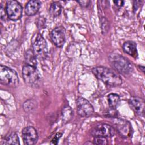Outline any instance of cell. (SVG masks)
<instances>
[{"instance_id":"6da1fadb","label":"cell","mask_w":145,"mask_h":145,"mask_svg":"<svg viewBox=\"0 0 145 145\" xmlns=\"http://www.w3.org/2000/svg\"><path fill=\"white\" fill-rule=\"evenodd\" d=\"M93 74L97 79L110 86H119L122 83L121 76L113 70L104 66H97L92 69Z\"/></svg>"},{"instance_id":"603a6c76","label":"cell","mask_w":145,"mask_h":145,"mask_svg":"<svg viewBox=\"0 0 145 145\" xmlns=\"http://www.w3.org/2000/svg\"><path fill=\"white\" fill-rule=\"evenodd\" d=\"M124 2H125L123 1H113V3H114V4L118 7L122 6L124 4Z\"/></svg>"},{"instance_id":"30bf717a","label":"cell","mask_w":145,"mask_h":145,"mask_svg":"<svg viewBox=\"0 0 145 145\" xmlns=\"http://www.w3.org/2000/svg\"><path fill=\"white\" fill-rule=\"evenodd\" d=\"M24 143L26 145L35 144L38 139V134L36 129L33 126L24 127L22 133Z\"/></svg>"},{"instance_id":"ba28073f","label":"cell","mask_w":145,"mask_h":145,"mask_svg":"<svg viewBox=\"0 0 145 145\" xmlns=\"http://www.w3.org/2000/svg\"><path fill=\"white\" fill-rule=\"evenodd\" d=\"M114 128L110 125L106 123H100L95 126L91 130V134L95 137H104L110 138L114 135Z\"/></svg>"},{"instance_id":"5bb4252c","label":"cell","mask_w":145,"mask_h":145,"mask_svg":"<svg viewBox=\"0 0 145 145\" xmlns=\"http://www.w3.org/2000/svg\"><path fill=\"white\" fill-rule=\"evenodd\" d=\"M122 48L126 53L130 56L135 57L137 55V45L132 41H128L124 42L122 45Z\"/></svg>"},{"instance_id":"7402d4cb","label":"cell","mask_w":145,"mask_h":145,"mask_svg":"<svg viewBox=\"0 0 145 145\" xmlns=\"http://www.w3.org/2000/svg\"><path fill=\"white\" fill-rule=\"evenodd\" d=\"M78 3H79L80 6L82 7H87L89 5L90 1H77Z\"/></svg>"},{"instance_id":"7c38bea8","label":"cell","mask_w":145,"mask_h":145,"mask_svg":"<svg viewBox=\"0 0 145 145\" xmlns=\"http://www.w3.org/2000/svg\"><path fill=\"white\" fill-rule=\"evenodd\" d=\"M129 104L131 109L138 115L143 114L144 111V101L138 97H132L129 99Z\"/></svg>"},{"instance_id":"3957f363","label":"cell","mask_w":145,"mask_h":145,"mask_svg":"<svg viewBox=\"0 0 145 145\" xmlns=\"http://www.w3.org/2000/svg\"><path fill=\"white\" fill-rule=\"evenodd\" d=\"M1 83L11 87H16L19 84V78L16 72L6 66H0Z\"/></svg>"},{"instance_id":"9c48e42d","label":"cell","mask_w":145,"mask_h":145,"mask_svg":"<svg viewBox=\"0 0 145 145\" xmlns=\"http://www.w3.org/2000/svg\"><path fill=\"white\" fill-rule=\"evenodd\" d=\"M114 125L120 135L123 138H128L131 134V126L126 120L117 118L114 121Z\"/></svg>"},{"instance_id":"2e32d148","label":"cell","mask_w":145,"mask_h":145,"mask_svg":"<svg viewBox=\"0 0 145 145\" xmlns=\"http://www.w3.org/2000/svg\"><path fill=\"white\" fill-rule=\"evenodd\" d=\"M36 58L37 57L35 56L32 50L29 49L25 52L24 54V58L26 62V65L36 67L37 66Z\"/></svg>"},{"instance_id":"ffe728a7","label":"cell","mask_w":145,"mask_h":145,"mask_svg":"<svg viewBox=\"0 0 145 145\" xmlns=\"http://www.w3.org/2000/svg\"><path fill=\"white\" fill-rule=\"evenodd\" d=\"M62 136V133H58L56 134V135L54 136V137L53 138V139H52V140L50 142V144H57L59 139H60V138Z\"/></svg>"},{"instance_id":"5b68a950","label":"cell","mask_w":145,"mask_h":145,"mask_svg":"<svg viewBox=\"0 0 145 145\" xmlns=\"http://www.w3.org/2000/svg\"><path fill=\"white\" fill-rule=\"evenodd\" d=\"M22 76L25 83L30 86H36L40 81V76L36 67L25 65L22 68Z\"/></svg>"},{"instance_id":"d6986e66","label":"cell","mask_w":145,"mask_h":145,"mask_svg":"<svg viewBox=\"0 0 145 145\" xmlns=\"http://www.w3.org/2000/svg\"><path fill=\"white\" fill-rule=\"evenodd\" d=\"M93 141L94 144L97 145H106L108 144L106 138L104 137H95Z\"/></svg>"},{"instance_id":"277c9868","label":"cell","mask_w":145,"mask_h":145,"mask_svg":"<svg viewBox=\"0 0 145 145\" xmlns=\"http://www.w3.org/2000/svg\"><path fill=\"white\" fill-rule=\"evenodd\" d=\"M32 50L39 59L46 58L48 55L47 43L41 34H37L33 41Z\"/></svg>"},{"instance_id":"52a82bcc","label":"cell","mask_w":145,"mask_h":145,"mask_svg":"<svg viewBox=\"0 0 145 145\" xmlns=\"http://www.w3.org/2000/svg\"><path fill=\"white\" fill-rule=\"evenodd\" d=\"M76 110L80 116L88 117L93 114L94 108L87 99L79 97L76 100Z\"/></svg>"},{"instance_id":"ac0fdd59","label":"cell","mask_w":145,"mask_h":145,"mask_svg":"<svg viewBox=\"0 0 145 145\" xmlns=\"http://www.w3.org/2000/svg\"><path fill=\"white\" fill-rule=\"evenodd\" d=\"M62 6L58 2H54L51 3L49 7V13L53 17L59 16L62 12Z\"/></svg>"},{"instance_id":"4fadbf2b","label":"cell","mask_w":145,"mask_h":145,"mask_svg":"<svg viewBox=\"0 0 145 145\" xmlns=\"http://www.w3.org/2000/svg\"><path fill=\"white\" fill-rule=\"evenodd\" d=\"M41 3L39 0L28 1L25 7V12L28 16H33L37 14L41 7Z\"/></svg>"},{"instance_id":"7a4b0ae2","label":"cell","mask_w":145,"mask_h":145,"mask_svg":"<svg viewBox=\"0 0 145 145\" xmlns=\"http://www.w3.org/2000/svg\"><path fill=\"white\" fill-rule=\"evenodd\" d=\"M109 60L113 67L123 75H129L133 71V67L130 62L120 54H111L109 57Z\"/></svg>"},{"instance_id":"e0dca14e","label":"cell","mask_w":145,"mask_h":145,"mask_svg":"<svg viewBox=\"0 0 145 145\" xmlns=\"http://www.w3.org/2000/svg\"><path fill=\"white\" fill-rule=\"evenodd\" d=\"M108 100L110 108L113 109H116L120 104V97L116 93H112L109 94L108 96Z\"/></svg>"},{"instance_id":"8fae6325","label":"cell","mask_w":145,"mask_h":145,"mask_svg":"<svg viewBox=\"0 0 145 145\" xmlns=\"http://www.w3.org/2000/svg\"><path fill=\"white\" fill-rule=\"evenodd\" d=\"M50 38L57 47H62L65 42V29L61 26L54 28L50 33Z\"/></svg>"},{"instance_id":"44dd1931","label":"cell","mask_w":145,"mask_h":145,"mask_svg":"<svg viewBox=\"0 0 145 145\" xmlns=\"http://www.w3.org/2000/svg\"><path fill=\"white\" fill-rule=\"evenodd\" d=\"M5 11H6V10L4 9L3 5L1 4L0 6V12H1V18L2 19H5V15H6L5 14H6V12H5Z\"/></svg>"},{"instance_id":"9a60e30c","label":"cell","mask_w":145,"mask_h":145,"mask_svg":"<svg viewBox=\"0 0 145 145\" xmlns=\"http://www.w3.org/2000/svg\"><path fill=\"white\" fill-rule=\"evenodd\" d=\"M19 139L17 134L12 132L7 134L3 140V144H19Z\"/></svg>"},{"instance_id":"8992f818","label":"cell","mask_w":145,"mask_h":145,"mask_svg":"<svg viewBox=\"0 0 145 145\" xmlns=\"http://www.w3.org/2000/svg\"><path fill=\"white\" fill-rule=\"evenodd\" d=\"M6 12L8 18L12 20H17L22 16L23 7L16 1H8L6 4Z\"/></svg>"}]
</instances>
